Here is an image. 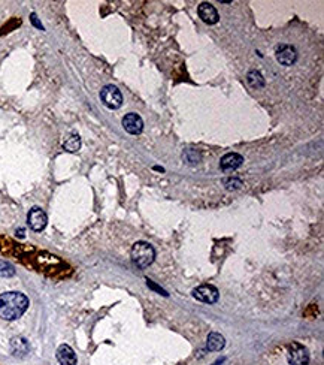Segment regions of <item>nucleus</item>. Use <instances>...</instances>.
<instances>
[{"mask_svg": "<svg viewBox=\"0 0 324 365\" xmlns=\"http://www.w3.org/2000/svg\"><path fill=\"white\" fill-rule=\"evenodd\" d=\"M197 12H199V17L203 23L212 26V24H217L218 20H220V15H218V11L215 9V6H212L211 3H200L199 8H197Z\"/></svg>", "mask_w": 324, "mask_h": 365, "instance_id": "nucleus-9", "label": "nucleus"}, {"mask_svg": "<svg viewBox=\"0 0 324 365\" xmlns=\"http://www.w3.org/2000/svg\"><path fill=\"white\" fill-rule=\"evenodd\" d=\"M100 99L103 105L109 110H118L123 105V94L114 84H108L100 90Z\"/></svg>", "mask_w": 324, "mask_h": 365, "instance_id": "nucleus-3", "label": "nucleus"}, {"mask_svg": "<svg viewBox=\"0 0 324 365\" xmlns=\"http://www.w3.org/2000/svg\"><path fill=\"white\" fill-rule=\"evenodd\" d=\"M23 232H24V229H20V231H17V235H18V237H24Z\"/></svg>", "mask_w": 324, "mask_h": 365, "instance_id": "nucleus-21", "label": "nucleus"}, {"mask_svg": "<svg viewBox=\"0 0 324 365\" xmlns=\"http://www.w3.org/2000/svg\"><path fill=\"white\" fill-rule=\"evenodd\" d=\"M11 352L17 358H24L30 352V344L24 337H14L11 340Z\"/></svg>", "mask_w": 324, "mask_h": 365, "instance_id": "nucleus-12", "label": "nucleus"}, {"mask_svg": "<svg viewBox=\"0 0 324 365\" xmlns=\"http://www.w3.org/2000/svg\"><path fill=\"white\" fill-rule=\"evenodd\" d=\"M224 184H226L227 190H236V189H239L242 186V181L239 178H229V180H226Z\"/></svg>", "mask_w": 324, "mask_h": 365, "instance_id": "nucleus-18", "label": "nucleus"}, {"mask_svg": "<svg viewBox=\"0 0 324 365\" xmlns=\"http://www.w3.org/2000/svg\"><path fill=\"white\" fill-rule=\"evenodd\" d=\"M27 223H29L32 231L42 232L46 228V223H48L46 213L39 206H33L32 210L29 211V214H27Z\"/></svg>", "mask_w": 324, "mask_h": 365, "instance_id": "nucleus-6", "label": "nucleus"}, {"mask_svg": "<svg viewBox=\"0 0 324 365\" xmlns=\"http://www.w3.org/2000/svg\"><path fill=\"white\" fill-rule=\"evenodd\" d=\"M56 356H57V361L60 362V365H76V362H78L73 349L68 344H62L57 349Z\"/></svg>", "mask_w": 324, "mask_h": 365, "instance_id": "nucleus-11", "label": "nucleus"}, {"mask_svg": "<svg viewBox=\"0 0 324 365\" xmlns=\"http://www.w3.org/2000/svg\"><path fill=\"white\" fill-rule=\"evenodd\" d=\"M193 298L200 301V302H205V304H215L220 298V292L218 289L212 286V284H202V286H197L196 289H193Z\"/></svg>", "mask_w": 324, "mask_h": 365, "instance_id": "nucleus-5", "label": "nucleus"}, {"mask_svg": "<svg viewBox=\"0 0 324 365\" xmlns=\"http://www.w3.org/2000/svg\"><path fill=\"white\" fill-rule=\"evenodd\" d=\"M148 286H149V287H152V289H155V290H158L160 293H163V295H168V293H166L165 290H161V289H158V287H157V286H155V284H154V283H152L151 280H148Z\"/></svg>", "mask_w": 324, "mask_h": 365, "instance_id": "nucleus-19", "label": "nucleus"}, {"mask_svg": "<svg viewBox=\"0 0 324 365\" xmlns=\"http://www.w3.org/2000/svg\"><path fill=\"white\" fill-rule=\"evenodd\" d=\"M244 163V158L238 153H227L220 161V168L223 171H235Z\"/></svg>", "mask_w": 324, "mask_h": 365, "instance_id": "nucleus-10", "label": "nucleus"}, {"mask_svg": "<svg viewBox=\"0 0 324 365\" xmlns=\"http://www.w3.org/2000/svg\"><path fill=\"white\" fill-rule=\"evenodd\" d=\"M63 147H65V150L69 151V153H76V151L81 148V138H79L78 135H71V136L65 141Z\"/></svg>", "mask_w": 324, "mask_h": 365, "instance_id": "nucleus-16", "label": "nucleus"}, {"mask_svg": "<svg viewBox=\"0 0 324 365\" xmlns=\"http://www.w3.org/2000/svg\"><path fill=\"white\" fill-rule=\"evenodd\" d=\"M287 361L290 365H308L309 364L308 349L299 343H291L287 347Z\"/></svg>", "mask_w": 324, "mask_h": 365, "instance_id": "nucleus-4", "label": "nucleus"}, {"mask_svg": "<svg viewBox=\"0 0 324 365\" xmlns=\"http://www.w3.org/2000/svg\"><path fill=\"white\" fill-rule=\"evenodd\" d=\"M182 161H184V163H187L190 166H196L202 161V154L194 148H187L182 153Z\"/></svg>", "mask_w": 324, "mask_h": 365, "instance_id": "nucleus-14", "label": "nucleus"}, {"mask_svg": "<svg viewBox=\"0 0 324 365\" xmlns=\"http://www.w3.org/2000/svg\"><path fill=\"white\" fill-rule=\"evenodd\" d=\"M247 81L255 90L264 87V78H263L261 72H258V71H250L248 75H247Z\"/></svg>", "mask_w": 324, "mask_h": 365, "instance_id": "nucleus-15", "label": "nucleus"}, {"mask_svg": "<svg viewBox=\"0 0 324 365\" xmlns=\"http://www.w3.org/2000/svg\"><path fill=\"white\" fill-rule=\"evenodd\" d=\"M226 346V338L218 332H211L206 338V347L211 352H220Z\"/></svg>", "mask_w": 324, "mask_h": 365, "instance_id": "nucleus-13", "label": "nucleus"}, {"mask_svg": "<svg viewBox=\"0 0 324 365\" xmlns=\"http://www.w3.org/2000/svg\"><path fill=\"white\" fill-rule=\"evenodd\" d=\"M275 56H277L278 63H281L283 66H293L297 60V51L293 45L283 43L277 46Z\"/></svg>", "mask_w": 324, "mask_h": 365, "instance_id": "nucleus-7", "label": "nucleus"}, {"mask_svg": "<svg viewBox=\"0 0 324 365\" xmlns=\"http://www.w3.org/2000/svg\"><path fill=\"white\" fill-rule=\"evenodd\" d=\"M15 276V268L6 262V260H0V277H12Z\"/></svg>", "mask_w": 324, "mask_h": 365, "instance_id": "nucleus-17", "label": "nucleus"}, {"mask_svg": "<svg viewBox=\"0 0 324 365\" xmlns=\"http://www.w3.org/2000/svg\"><path fill=\"white\" fill-rule=\"evenodd\" d=\"M29 308V298L21 292H5L0 295V318L17 321Z\"/></svg>", "mask_w": 324, "mask_h": 365, "instance_id": "nucleus-1", "label": "nucleus"}, {"mask_svg": "<svg viewBox=\"0 0 324 365\" xmlns=\"http://www.w3.org/2000/svg\"><path fill=\"white\" fill-rule=\"evenodd\" d=\"M132 262L135 267L144 270V268H148L155 259V250L154 247L146 243V241H138L133 244L132 247Z\"/></svg>", "mask_w": 324, "mask_h": 365, "instance_id": "nucleus-2", "label": "nucleus"}, {"mask_svg": "<svg viewBox=\"0 0 324 365\" xmlns=\"http://www.w3.org/2000/svg\"><path fill=\"white\" fill-rule=\"evenodd\" d=\"M123 127L130 135H139L144 130V120L136 113H129L123 119Z\"/></svg>", "mask_w": 324, "mask_h": 365, "instance_id": "nucleus-8", "label": "nucleus"}, {"mask_svg": "<svg viewBox=\"0 0 324 365\" xmlns=\"http://www.w3.org/2000/svg\"><path fill=\"white\" fill-rule=\"evenodd\" d=\"M32 21H33V24H35V26H37L39 29H42V30H43V26H42V24L36 20V15H35V14L32 15Z\"/></svg>", "mask_w": 324, "mask_h": 365, "instance_id": "nucleus-20", "label": "nucleus"}]
</instances>
